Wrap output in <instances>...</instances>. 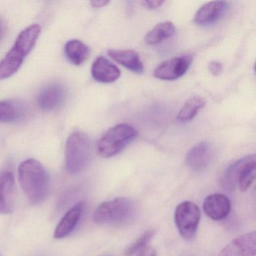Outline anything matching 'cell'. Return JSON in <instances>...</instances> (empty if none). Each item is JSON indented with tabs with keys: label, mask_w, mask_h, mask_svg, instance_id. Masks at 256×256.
Wrapping results in <instances>:
<instances>
[{
	"label": "cell",
	"mask_w": 256,
	"mask_h": 256,
	"mask_svg": "<svg viewBox=\"0 0 256 256\" xmlns=\"http://www.w3.org/2000/svg\"><path fill=\"white\" fill-rule=\"evenodd\" d=\"M19 180L31 204L46 200L50 188V178L44 166L35 160H28L19 166Z\"/></svg>",
	"instance_id": "obj_1"
},
{
	"label": "cell",
	"mask_w": 256,
	"mask_h": 256,
	"mask_svg": "<svg viewBox=\"0 0 256 256\" xmlns=\"http://www.w3.org/2000/svg\"><path fill=\"white\" fill-rule=\"evenodd\" d=\"M40 34L41 28L34 24L19 34L14 46L0 61V80L8 78L17 72L35 46Z\"/></svg>",
	"instance_id": "obj_2"
},
{
	"label": "cell",
	"mask_w": 256,
	"mask_h": 256,
	"mask_svg": "<svg viewBox=\"0 0 256 256\" xmlns=\"http://www.w3.org/2000/svg\"><path fill=\"white\" fill-rule=\"evenodd\" d=\"M136 206L128 198L120 197L103 202L96 209L94 221L98 224H124L134 216Z\"/></svg>",
	"instance_id": "obj_3"
},
{
	"label": "cell",
	"mask_w": 256,
	"mask_h": 256,
	"mask_svg": "<svg viewBox=\"0 0 256 256\" xmlns=\"http://www.w3.org/2000/svg\"><path fill=\"white\" fill-rule=\"evenodd\" d=\"M66 168L72 174L84 170L92 158V146L89 138L82 132L72 133L66 146Z\"/></svg>",
	"instance_id": "obj_4"
},
{
	"label": "cell",
	"mask_w": 256,
	"mask_h": 256,
	"mask_svg": "<svg viewBox=\"0 0 256 256\" xmlns=\"http://www.w3.org/2000/svg\"><path fill=\"white\" fill-rule=\"evenodd\" d=\"M134 127L119 124L108 130L97 144V152L102 158H110L122 152L137 136Z\"/></svg>",
	"instance_id": "obj_5"
},
{
	"label": "cell",
	"mask_w": 256,
	"mask_h": 256,
	"mask_svg": "<svg viewBox=\"0 0 256 256\" xmlns=\"http://www.w3.org/2000/svg\"><path fill=\"white\" fill-rule=\"evenodd\" d=\"M200 220V209L193 202H182L175 210V224L180 234L186 240L191 241L196 238Z\"/></svg>",
	"instance_id": "obj_6"
},
{
	"label": "cell",
	"mask_w": 256,
	"mask_h": 256,
	"mask_svg": "<svg viewBox=\"0 0 256 256\" xmlns=\"http://www.w3.org/2000/svg\"><path fill=\"white\" fill-rule=\"evenodd\" d=\"M192 58L188 56H179L168 60L160 64L154 72L156 78L163 80H174L184 76L188 71Z\"/></svg>",
	"instance_id": "obj_7"
},
{
	"label": "cell",
	"mask_w": 256,
	"mask_h": 256,
	"mask_svg": "<svg viewBox=\"0 0 256 256\" xmlns=\"http://www.w3.org/2000/svg\"><path fill=\"white\" fill-rule=\"evenodd\" d=\"M214 156L212 145L208 142H202L188 151L186 162L190 170L196 173H202L210 166Z\"/></svg>",
	"instance_id": "obj_8"
},
{
	"label": "cell",
	"mask_w": 256,
	"mask_h": 256,
	"mask_svg": "<svg viewBox=\"0 0 256 256\" xmlns=\"http://www.w3.org/2000/svg\"><path fill=\"white\" fill-rule=\"evenodd\" d=\"M256 252V233L240 235L228 244L218 256H254Z\"/></svg>",
	"instance_id": "obj_9"
},
{
	"label": "cell",
	"mask_w": 256,
	"mask_h": 256,
	"mask_svg": "<svg viewBox=\"0 0 256 256\" xmlns=\"http://www.w3.org/2000/svg\"><path fill=\"white\" fill-rule=\"evenodd\" d=\"M16 187L14 175L10 170L0 172V214L12 212L16 203Z\"/></svg>",
	"instance_id": "obj_10"
},
{
	"label": "cell",
	"mask_w": 256,
	"mask_h": 256,
	"mask_svg": "<svg viewBox=\"0 0 256 256\" xmlns=\"http://www.w3.org/2000/svg\"><path fill=\"white\" fill-rule=\"evenodd\" d=\"M203 210L205 214L214 221L224 220L230 211V200L224 194H210L204 202Z\"/></svg>",
	"instance_id": "obj_11"
},
{
	"label": "cell",
	"mask_w": 256,
	"mask_h": 256,
	"mask_svg": "<svg viewBox=\"0 0 256 256\" xmlns=\"http://www.w3.org/2000/svg\"><path fill=\"white\" fill-rule=\"evenodd\" d=\"M66 98V90L60 84H52L43 88L38 96V104L40 108L47 112L60 107Z\"/></svg>",
	"instance_id": "obj_12"
},
{
	"label": "cell",
	"mask_w": 256,
	"mask_h": 256,
	"mask_svg": "<svg viewBox=\"0 0 256 256\" xmlns=\"http://www.w3.org/2000/svg\"><path fill=\"white\" fill-rule=\"evenodd\" d=\"M224 1H212L200 7L194 14V22L199 26H208L222 17L228 8Z\"/></svg>",
	"instance_id": "obj_13"
},
{
	"label": "cell",
	"mask_w": 256,
	"mask_h": 256,
	"mask_svg": "<svg viewBox=\"0 0 256 256\" xmlns=\"http://www.w3.org/2000/svg\"><path fill=\"white\" fill-rule=\"evenodd\" d=\"M92 78L100 83H113L120 78V70L104 56L97 58L91 68Z\"/></svg>",
	"instance_id": "obj_14"
},
{
	"label": "cell",
	"mask_w": 256,
	"mask_h": 256,
	"mask_svg": "<svg viewBox=\"0 0 256 256\" xmlns=\"http://www.w3.org/2000/svg\"><path fill=\"white\" fill-rule=\"evenodd\" d=\"M83 209L84 204L79 202L64 215L55 229L54 238L56 239L66 238L74 230L80 221Z\"/></svg>",
	"instance_id": "obj_15"
},
{
	"label": "cell",
	"mask_w": 256,
	"mask_h": 256,
	"mask_svg": "<svg viewBox=\"0 0 256 256\" xmlns=\"http://www.w3.org/2000/svg\"><path fill=\"white\" fill-rule=\"evenodd\" d=\"M108 54L115 62L122 65L127 70L138 74L144 72L143 62L137 52L132 50H108Z\"/></svg>",
	"instance_id": "obj_16"
},
{
	"label": "cell",
	"mask_w": 256,
	"mask_h": 256,
	"mask_svg": "<svg viewBox=\"0 0 256 256\" xmlns=\"http://www.w3.org/2000/svg\"><path fill=\"white\" fill-rule=\"evenodd\" d=\"M26 106L18 100L0 102V122H12L19 120L26 113Z\"/></svg>",
	"instance_id": "obj_17"
},
{
	"label": "cell",
	"mask_w": 256,
	"mask_h": 256,
	"mask_svg": "<svg viewBox=\"0 0 256 256\" xmlns=\"http://www.w3.org/2000/svg\"><path fill=\"white\" fill-rule=\"evenodd\" d=\"M251 156L252 155H250L240 158L239 160H236L226 168L222 176L221 181H220L223 188L228 191H233L235 190V188L238 186L240 174L242 168L250 160Z\"/></svg>",
	"instance_id": "obj_18"
},
{
	"label": "cell",
	"mask_w": 256,
	"mask_h": 256,
	"mask_svg": "<svg viewBox=\"0 0 256 256\" xmlns=\"http://www.w3.org/2000/svg\"><path fill=\"white\" fill-rule=\"evenodd\" d=\"M176 32V28L172 22H162L154 26L145 36V42L148 46H155L162 42L173 36Z\"/></svg>",
	"instance_id": "obj_19"
},
{
	"label": "cell",
	"mask_w": 256,
	"mask_h": 256,
	"mask_svg": "<svg viewBox=\"0 0 256 256\" xmlns=\"http://www.w3.org/2000/svg\"><path fill=\"white\" fill-rule=\"evenodd\" d=\"M65 53L72 64L80 66L89 56L90 48L84 43L79 40H70L66 44Z\"/></svg>",
	"instance_id": "obj_20"
},
{
	"label": "cell",
	"mask_w": 256,
	"mask_h": 256,
	"mask_svg": "<svg viewBox=\"0 0 256 256\" xmlns=\"http://www.w3.org/2000/svg\"><path fill=\"white\" fill-rule=\"evenodd\" d=\"M206 102L200 97H192L186 102L178 113L176 119L181 122H188L196 118L199 112L204 107Z\"/></svg>",
	"instance_id": "obj_21"
},
{
	"label": "cell",
	"mask_w": 256,
	"mask_h": 256,
	"mask_svg": "<svg viewBox=\"0 0 256 256\" xmlns=\"http://www.w3.org/2000/svg\"><path fill=\"white\" fill-rule=\"evenodd\" d=\"M256 156L252 155L251 158L242 168L240 174L238 185L241 191H246L251 186L256 178Z\"/></svg>",
	"instance_id": "obj_22"
},
{
	"label": "cell",
	"mask_w": 256,
	"mask_h": 256,
	"mask_svg": "<svg viewBox=\"0 0 256 256\" xmlns=\"http://www.w3.org/2000/svg\"><path fill=\"white\" fill-rule=\"evenodd\" d=\"M155 230H146L143 234L140 235L132 245H130L128 248L126 250L125 254L127 256H132L134 253L140 252L146 246L148 242L152 239L155 235Z\"/></svg>",
	"instance_id": "obj_23"
},
{
	"label": "cell",
	"mask_w": 256,
	"mask_h": 256,
	"mask_svg": "<svg viewBox=\"0 0 256 256\" xmlns=\"http://www.w3.org/2000/svg\"><path fill=\"white\" fill-rule=\"evenodd\" d=\"M208 68H209L210 72L214 76H220L223 72L222 64L218 61H212L210 62Z\"/></svg>",
	"instance_id": "obj_24"
},
{
	"label": "cell",
	"mask_w": 256,
	"mask_h": 256,
	"mask_svg": "<svg viewBox=\"0 0 256 256\" xmlns=\"http://www.w3.org/2000/svg\"><path fill=\"white\" fill-rule=\"evenodd\" d=\"M142 6L148 8V10H156V8H160L162 6L164 1H160V0H146V1H142Z\"/></svg>",
	"instance_id": "obj_25"
},
{
	"label": "cell",
	"mask_w": 256,
	"mask_h": 256,
	"mask_svg": "<svg viewBox=\"0 0 256 256\" xmlns=\"http://www.w3.org/2000/svg\"><path fill=\"white\" fill-rule=\"evenodd\" d=\"M138 256H157L156 250L152 246H146L143 250H140Z\"/></svg>",
	"instance_id": "obj_26"
},
{
	"label": "cell",
	"mask_w": 256,
	"mask_h": 256,
	"mask_svg": "<svg viewBox=\"0 0 256 256\" xmlns=\"http://www.w3.org/2000/svg\"><path fill=\"white\" fill-rule=\"evenodd\" d=\"M109 4V1L106 0H94L91 1L90 4L94 8H102V7L106 6Z\"/></svg>",
	"instance_id": "obj_27"
},
{
	"label": "cell",
	"mask_w": 256,
	"mask_h": 256,
	"mask_svg": "<svg viewBox=\"0 0 256 256\" xmlns=\"http://www.w3.org/2000/svg\"><path fill=\"white\" fill-rule=\"evenodd\" d=\"M1 32H2V28H1V26H0V36H1Z\"/></svg>",
	"instance_id": "obj_28"
},
{
	"label": "cell",
	"mask_w": 256,
	"mask_h": 256,
	"mask_svg": "<svg viewBox=\"0 0 256 256\" xmlns=\"http://www.w3.org/2000/svg\"></svg>",
	"instance_id": "obj_29"
}]
</instances>
